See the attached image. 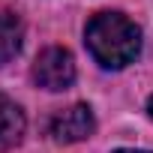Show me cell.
Segmentation results:
<instances>
[{"label": "cell", "instance_id": "cell-4", "mask_svg": "<svg viewBox=\"0 0 153 153\" xmlns=\"http://www.w3.org/2000/svg\"><path fill=\"white\" fill-rule=\"evenodd\" d=\"M24 135V111L0 93V153L3 150H12Z\"/></svg>", "mask_w": 153, "mask_h": 153}, {"label": "cell", "instance_id": "cell-1", "mask_svg": "<svg viewBox=\"0 0 153 153\" xmlns=\"http://www.w3.org/2000/svg\"><path fill=\"white\" fill-rule=\"evenodd\" d=\"M84 42L99 66L123 69L141 51V30L123 12H96L84 27Z\"/></svg>", "mask_w": 153, "mask_h": 153}, {"label": "cell", "instance_id": "cell-7", "mask_svg": "<svg viewBox=\"0 0 153 153\" xmlns=\"http://www.w3.org/2000/svg\"><path fill=\"white\" fill-rule=\"evenodd\" d=\"M147 108H150V117H153V96H150V105H147Z\"/></svg>", "mask_w": 153, "mask_h": 153}, {"label": "cell", "instance_id": "cell-5", "mask_svg": "<svg viewBox=\"0 0 153 153\" xmlns=\"http://www.w3.org/2000/svg\"><path fill=\"white\" fill-rule=\"evenodd\" d=\"M21 39H24L21 18L15 12H0V66L21 51Z\"/></svg>", "mask_w": 153, "mask_h": 153}, {"label": "cell", "instance_id": "cell-6", "mask_svg": "<svg viewBox=\"0 0 153 153\" xmlns=\"http://www.w3.org/2000/svg\"><path fill=\"white\" fill-rule=\"evenodd\" d=\"M114 153H144V150H114Z\"/></svg>", "mask_w": 153, "mask_h": 153}, {"label": "cell", "instance_id": "cell-2", "mask_svg": "<svg viewBox=\"0 0 153 153\" xmlns=\"http://www.w3.org/2000/svg\"><path fill=\"white\" fill-rule=\"evenodd\" d=\"M33 81L45 90H66L75 81V60L66 48H45L33 63Z\"/></svg>", "mask_w": 153, "mask_h": 153}, {"label": "cell", "instance_id": "cell-3", "mask_svg": "<svg viewBox=\"0 0 153 153\" xmlns=\"http://www.w3.org/2000/svg\"><path fill=\"white\" fill-rule=\"evenodd\" d=\"M93 129H96V120H93V111L87 105H69V108L57 111L51 117V126H48V132L57 144L84 141L93 135Z\"/></svg>", "mask_w": 153, "mask_h": 153}]
</instances>
